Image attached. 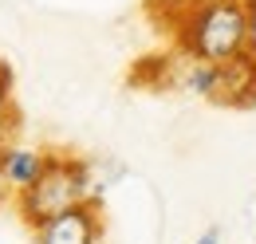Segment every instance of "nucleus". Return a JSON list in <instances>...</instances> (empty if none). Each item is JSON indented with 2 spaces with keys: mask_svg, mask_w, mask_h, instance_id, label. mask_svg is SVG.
Listing matches in <instances>:
<instances>
[{
  "mask_svg": "<svg viewBox=\"0 0 256 244\" xmlns=\"http://www.w3.org/2000/svg\"><path fill=\"white\" fill-rule=\"evenodd\" d=\"M16 79H12V67L0 60V142L8 134V126H16Z\"/></svg>",
  "mask_w": 256,
  "mask_h": 244,
  "instance_id": "6",
  "label": "nucleus"
},
{
  "mask_svg": "<svg viewBox=\"0 0 256 244\" xmlns=\"http://www.w3.org/2000/svg\"><path fill=\"white\" fill-rule=\"evenodd\" d=\"M193 244H221V228H205Z\"/></svg>",
  "mask_w": 256,
  "mask_h": 244,
  "instance_id": "8",
  "label": "nucleus"
},
{
  "mask_svg": "<svg viewBox=\"0 0 256 244\" xmlns=\"http://www.w3.org/2000/svg\"><path fill=\"white\" fill-rule=\"evenodd\" d=\"M248 56L256 60V4L248 8Z\"/></svg>",
  "mask_w": 256,
  "mask_h": 244,
  "instance_id": "7",
  "label": "nucleus"
},
{
  "mask_svg": "<svg viewBox=\"0 0 256 244\" xmlns=\"http://www.w3.org/2000/svg\"><path fill=\"white\" fill-rule=\"evenodd\" d=\"M166 83L217 106H248L256 98V60L236 56L224 63H205L178 56L174 67H166Z\"/></svg>",
  "mask_w": 256,
  "mask_h": 244,
  "instance_id": "3",
  "label": "nucleus"
},
{
  "mask_svg": "<svg viewBox=\"0 0 256 244\" xmlns=\"http://www.w3.org/2000/svg\"><path fill=\"white\" fill-rule=\"evenodd\" d=\"M244 4H248V8H252V4H256V0H244Z\"/></svg>",
  "mask_w": 256,
  "mask_h": 244,
  "instance_id": "10",
  "label": "nucleus"
},
{
  "mask_svg": "<svg viewBox=\"0 0 256 244\" xmlns=\"http://www.w3.org/2000/svg\"><path fill=\"white\" fill-rule=\"evenodd\" d=\"M48 162H52V150H36V146H20V142H0V174H4V185L12 189V197L40 182Z\"/></svg>",
  "mask_w": 256,
  "mask_h": 244,
  "instance_id": "5",
  "label": "nucleus"
},
{
  "mask_svg": "<svg viewBox=\"0 0 256 244\" xmlns=\"http://www.w3.org/2000/svg\"><path fill=\"white\" fill-rule=\"evenodd\" d=\"M87 201H102L98 162L52 150V162H48L44 178L36 185H28L24 193H16V216L36 232L52 216L67 213L75 205H87Z\"/></svg>",
  "mask_w": 256,
  "mask_h": 244,
  "instance_id": "2",
  "label": "nucleus"
},
{
  "mask_svg": "<svg viewBox=\"0 0 256 244\" xmlns=\"http://www.w3.org/2000/svg\"><path fill=\"white\" fill-rule=\"evenodd\" d=\"M102 201L75 205L36 228V244H102Z\"/></svg>",
  "mask_w": 256,
  "mask_h": 244,
  "instance_id": "4",
  "label": "nucleus"
},
{
  "mask_svg": "<svg viewBox=\"0 0 256 244\" xmlns=\"http://www.w3.org/2000/svg\"><path fill=\"white\" fill-rule=\"evenodd\" d=\"M8 193H12V189H8V185H4V174H0V209H4V205H8Z\"/></svg>",
  "mask_w": 256,
  "mask_h": 244,
  "instance_id": "9",
  "label": "nucleus"
},
{
  "mask_svg": "<svg viewBox=\"0 0 256 244\" xmlns=\"http://www.w3.org/2000/svg\"><path fill=\"white\" fill-rule=\"evenodd\" d=\"M170 36L178 56L224 63L248 56V4L244 0H182L174 8Z\"/></svg>",
  "mask_w": 256,
  "mask_h": 244,
  "instance_id": "1",
  "label": "nucleus"
}]
</instances>
